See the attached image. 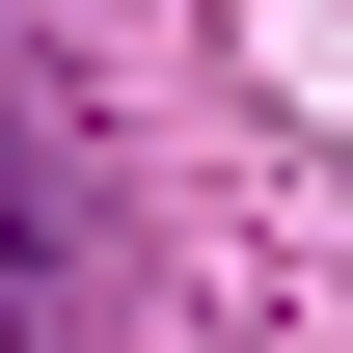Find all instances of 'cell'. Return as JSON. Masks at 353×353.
Here are the masks:
<instances>
[{
  "label": "cell",
  "instance_id": "obj_1",
  "mask_svg": "<svg viewBox=\"0 0 353 353\" xmlns=\"http://www.w3.org/2000/svg\"><path fill=\"white\" fill-rule=\"evenodd\" d=\"M0 353H54V245H28V218H0Z\"/></svg>",
  "mask_w": 353,
  "mask_h": 353
}]
</instances>
